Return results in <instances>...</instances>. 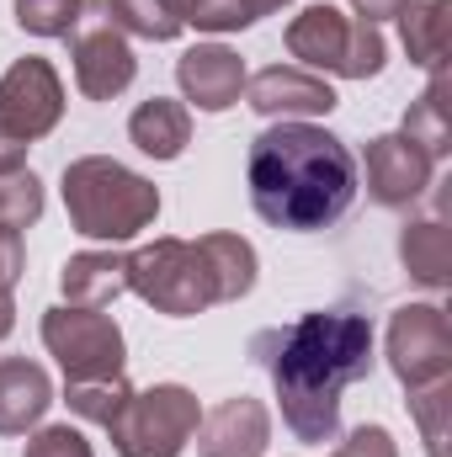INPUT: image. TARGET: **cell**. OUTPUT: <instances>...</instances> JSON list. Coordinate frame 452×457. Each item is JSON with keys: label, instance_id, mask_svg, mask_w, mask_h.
Segmentation results:
<instances>
[{"label": "cell", "instance_id": "6da1fadb", "mask_svg": "<svg viewBox=\"0 0 452 457\" xmlns=\"http://www.w3.org/2000/svg\"><path fill=\"white\" fill-rule=\"evenodd\" d=\"M250 356L272 372L288 431L320 447L340 431V388L372 378V325L351 309H320L288 330H261Z\"/></svg>", "mask_w": 452, "mask_h": 457}, {"label": "cell", "instance_id": "7a4b0ae2", "mask_svg": "<svg viewBox=\"0 0 452 457\" xmlns=\"http://www.w3.org/2000/svg\"><path fill=\"white\" fill-rule=\"evenodd\" d=\"M250 203L272 228L314 234L336 224L356 197V160L331 128L314 122H272L250 138Z\"/></svg>", "mask_w": 452, "mask_h": 457}, {"label": "cell", "instance_id": "3957f363", "mask_svg": "<svg viewBox=\"0 0 452 457\" xmlns=\"http://www.w3.org/2000/svg\"><path fill=\"white\" fill-rule=\"evenodd\" d=\"M64 208L86 239L122 245L160 219V192H155V181H144L138 170L117 165L107 154H86V160L64 165Z\"/></svg>", "mask_w": 452, "mask_h": 457}, {"label": "cell", "instance_id": "277c9868", "mask_svg": "<svg viewBox=\"0 0 452 457\" xmlns=\"http://www.w3.org/2000/svg\"><path fill=\"white\" fill-rule=\"evenodd\" d=\"M128 293H138L155 314H171V320H187V314L224 303L219 271H213L203 239H155V245L133 250L128 255Z\"/></svg>", "mask_w": 452, "mask_h": 457}, {"label": "cell", "instance_id": "5b68a950", "mask_svg": "<svg viewBox=\"0 0 452 457\" xmlns=\"http://www.w3.org/2000/svg\"><path fill=\"white\" fill-rule=\"evenodd\" d=\"M288 54L309 70H325V75H346V80H367L383 70L389 59V43L372 21L362 16H346L336 5H309L288 21Z\"/></svg>", "mask_w": 452, "mask_h": 457}, {"label": "cell", "instance_id": "8992f818", "mask_svg": "<svg viewBox=\"0 0 452 457\" xmlns=\"http://www.w3.org/2000/svg\"><path fill=\"white\" fill-rule=\"evenodd\" d=\"M197 420H203L197 394H187L181 383H155L122 399V410L107 420V436L117 457H181Z\"/></svg>", "mask_w": 452, "mask_h": 457}, {"label": "cell", "instance_id": "52a82bcc", "mask_svg": "<svg viewBox=\"0 0 452 457\" xmlns=\"http://www.w3.org/2000/svg\"><path fill=\"white\" fill-rule=\"evenodd\" d=\"M43 345L48 356H59L70 383L86 378H122V330L102 309H48L43 314Z\"/></svg>", "mask_w": 452, "mask_h": 457}, {"label": "cell", "instance_id": "ba28073f", "mask_svg": "<svg viewBox=\"0 0 452 457\" xmlns=\"http://www.w3.org/2000/svg\"><path fill=\"white\" fill-rule=\"evenodd\" d=\"M70 59H75V86L91 102L122 96L133 86V75H138V59H133L128 37L113 27L107 5H86L80 11V21L70 32Z\"/></svg>", "mask_w": 452, "mask_h": 457}, {"label": "cell", "instance_id": "9c48e42d", "mask_svg": "<svg viewBox=\"0 0 452 457\" xmlns=\"http://www.w3.org/2000/svg\"><path fill=\"white\" fill-rule=\"evenodd\" d=\"M389 367L405 388L452 378V325L437 303H405L389 320Z\"/></svg>", "mask_w": 452, "mask_h": 457}, {"label": "cell", "instance_id": "30bf717a", "mask_svg": "<svg viewBox=\"0 0 452 457\" xmlns=\"http://www.w3.org/2000/svg\"><path fill=\"white\" fill-rule=\"evenodd\" d=\"M64 117V86H59V70L48 59H16L5 75H0V128H11L16 138H43L54 133Z\"/></svg>", "mask_w": 452, "mask_h": 457}, {"label": "cell", "instance_id": "8fae6325", "mask_svg": "<svg viewBox=\"0 0 452 457\" xmlns=\"http://www.w3.org/2000/svg\"><path fill=\"white\" fill-rule=\"evenodd\" d=\"M437 160L421 154L405 133H378L367 144V197L378 208H410L431 192Z\"/></svg>", "mask_w": 452, "mask_h": 457}, {"label": "cell", "instance_id": "7c38bea8", "mask_svg": "<svg viewBox=\"0 0 452 457\" xmlns=\"http://www.w3.org/2000/svg\"><path fill=\"white\" fill-rule=\"evenodd\" d=\"M245 102L261 117H282V122H304V117L336 112L331 80H320L314 70H293V64H272V70L250 75L245 80Z\"/></svg>", "mask_w": 452, "mask_h": 457}, {"label": "cell", "instance_id": "4fadbf2b", "mask_svg": "<svg viewBox=\"0 0 452 457\" xmlns=\"http://www.w3.org/2000/svg\"><path fill=\"white\" fill-rule=\"evenodd\" d=\"M197 457H261L272 442V415L261 399L234 394L197 420Z\"/></svg>", "mask_w": 452, "mask_h": 457}, {"label": "cell", "instance_id": "5bb4252c", "mask_svg": "<svg viewBox=\"0 0 452 457\" xmlns=\"http://www.w3.org/2000/svg\"><path fill=\"white\" fill-rule=\"evenodd\" d=\"M176 80L197 112H229L245 91V59L224 43H197L176 59Z\"/></svg>", "mask_w": 452, "mask_h": 457}, {"label": "cell", "instance_id": "9a60e30c", "mask_svg": "<svg viewBox=\"0 0 452 457\" xmlns=\"http://www.w3.org/2000/svg\"><path fill=\"white\" fill-rule=\"evenodd\" d=\"M54 404V383L38 361L5 356L0 361V436H27Z\"/></svg>", "mask_w": 452, "mask_h": 457}, {"label": "cell", "instance_id": "2e32d148", "mask_svg": "<svg viewBox=\"0 0 452 457\" xmlns=\"http://www.w3.org/2000/svg\"><path fill=\"white\" fill-rule=\"evenodd\" d=\"M59 287H64V298H70L75 309H107L113 298L128 293V255H117V250H86V255H70Z\"/></svg>", "mask_w": 452, "mask_h": 457}, {"label": "cell", "instance_id": "e0dca14e", "mask_svg": "<svg viewBox=\"0 0 452 457\" xmlns=\"http://www.w3.org/2000/svg\"><path fill=\"white\" fill-rule=\"evenodd\" d=\"M128 138L149 160H176L192 144V112L181 102H171V96H149L138 112L128 117Z\"/></svg>", "mask_w": 452, "mask_h": 457}, {"label": "cell", "instance_id": "ac0fdd59", "mask_svg": "<svg viewBox=\"0 0 452 457\" xmlns=\"http://www.w3.org/2000/svg\"><path fill=\"white\" fill-rule=\"evenodd\" d=\"M399 261H405V271H410L421 287H448L452 282V228H448V219L431 213V219L405 224V234H399Z\"/></svg>", "mask_w": 452, "mask_h": 457}, {"label": "cell", "instance_id": "d6986e66", "mask_svg": "<svg viewBox=\"0 0 452 457\" xmlns=\"http://www.w3.org/2000/svg\"><path fill=\"white\" fill-rule=\"evenodd\" d=\"M399 32H405V54L421 70H442L448 64V32H452V0H410L399 11Z\"/></svg>", "mask_w": 452, "mask_h": 457}, {"label": "cell", "instance_id": "ffe728a7", "mask_svg": "<svg viewBox=\"0 0 452 457\" xmlns=\"http://www.w3.org/2000/svg\"><path fill=\"white\" fill-rule=\"evenodd\" d=\"M448 64L442 70H431V86H426V96H415L410 102V112H405V138L421 149V154H431V160H442L452 149V112H448Z\"/></svg>", "mask_w": 452, "mask_h": 457}, {"label": "cell", "instance_id": "44dd1931", "mask_svg": "<svg viewBox=\"0 0 452 457\" xmlns=\"http://www.w3.org/2000/svg\"><path fill=\"white\" fill-rule=\"evenodd\" d=\"M102 5H107L117 32H133V37H149V43H171L187 27L181 0H102Z\"/></svg>", "mask_w": 452, "mask_h": 457}, {"label": "cell", "instance_id": "7402d4cb", "mask_svg": "<svg viewBox=\"0 0 452 457\" xmlns=\"http://www.w3.org/2000/svg\"><path fill=\"white\" fill-rule=\"evenodd\" d=\"M203 250L219 271V293L224 303H239L250 287H255V245L239 239V234H203Z\"/></svg>", "mask_w": 452, "mask_h": 457}, {"label": "cell", "instance_id": "603a6c76", "mask_svg": "<svg viewBox=\"0 0 452 457\" xmlns=\"http://www.w3.org/2000/svg\"><path fill=\"white\" fill-rule=\"evenodd\" d=\"M410 415L421 426V442L431 457H448V415H452V378H437L426 388H410Z\"/></svg>", "mask_w": 452, "mask_h": 457}, {"label": "cell", "instance_id": "cb8c5ba5", "mask_svg": "<svg viewBox=\"0 0 452 457\" xmlns=\"http://www.w3.org/2000/svg\"><path fill=\"white\" fill-rule=\"evenodd\" d=\"M43 219V181L21 165L0 176V224L5 228H27Z\"/></svg>", "mask_w": 452, "mask_h": 457}, {"label": "cell", "instance_id": "d4e9b609", "mask_svg": "<svg viewBox=\"0 0 452 457\" xmlns=\"http://www.w3.org/2000/svg\"><path fill=\"white\" fill-rule=\"evenodd\" d=\"M128 394H133V388H128L122 378H86V383H70V399H64V404H70L80 420H91V426L107 431V420L122 410Z\"/></svg>", "mask_w": 452, "mask_h": 457}, {"label": "cell", "instance_id": "484cf974", "mask_svg": "<svg viewBox=\"0 0 452 457\" xmlns=\"http://www.w3.org/2000/svg\"><path fill=\"white\" fill-rule=\"evenodd\" d=\"M181 16L203 32H239L266 16L261 0H181Z\"/></svg>", "mask_w": 452, "mask_h": 457}, {"label": "cell", "instance_id": "4316f807", "mask_svg": "<svg viewBox=\"0 0 452 457\" xmlns=\"http://www.w3.org/2000/svg\"><path fill=\"white\" fill-rule=\"evenodd\" d=\"M86 0H16V21L32 37H70Z\"/></svg>", "mask_w": 452, "mask_h": 457}, {"label": "cell", "instance_id": "83f0119b", "mask_svg": "<svg viewBox=\"0 0 452 457\" xmlns=\"http://www.w3.org/2000/svg\"><path fill=\"white\" fill-rule=\"evenodd\" d=\"M21 457H96V453H91V442H86L75 426H43V431L27 442Z\"/></svg>", "mask_w": 452, "mask_h": 457}, {"label": "cell", "instance_id": "f1b7e54d", "mask_svg": "<svg viewBox=\"0 0 452 457\" xmlns=\"http://www.w3.org/2000/svg\"><path fill=\"white\" fill-rule=\"evenodd\" d=\"M336 457H399V447H394V436H389L383 426H356V431L340 442Z\"/></svg>", "mask_w": 452, "mask_h": 457}, {"label": "cell", "instance_id": "f546056e", "mask_svg": "<svg viewBox=\"0 0 452 457\" xmlns=\"http://www.w3.org/2000/svg\"><path fill=\"white\" fill-rule=\"evenodd\" d=\"M21 266H27V245H21V228L0 224V293H11L21 282Z\"/></svg>", "mask_w": 452, "mask_h": 457}, {"label": "cell", "instance_id": "4dcf8cb0", "mask_svg": "<svg viewBox=\"0 0 452 457\" xmlns=\"http://www.w3.org/2000/svg\"><path fill=\"white\" fill-rule=\"evenodd\" d=\"M27 165V138H16L11 128H0V176Z\"/></svg>", "mask_w": 452, "mask_h": 457}, {"label": "cell", "instance_id": "1f68e13d", "mask_svg": "<svg viewBox=\"0 0 452 457\" xmlns=\"http://www.w3.org/2000/svg\"><path fill=\"white\" fill-rule=\"evenodd\" d=\"M405 5H410V0H351V11H356L362 21H372V27H378L383 16H399Z\"/></svg>", "mask_w": 452, "mask_h": 457}, {"label": "cell", "instance_id": "d6a6232c", "mask_svg": "<svg viewBox=\"0 0 452 457\" xmlns=\"http://www.w3.org/2000/svg\"><path fill=\"white\" fill-rule=\"evenodd\" d=\"M16 330V303H11V293H0V341Z\"/></svg>", "mask_w": 452, "mask_h": 457}]
</instances>
